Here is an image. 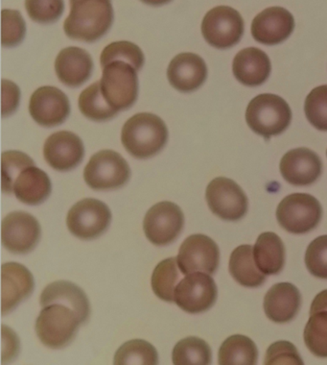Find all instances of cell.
I'll list each match as a JSON object with an SVG mask.
<instances>
[{
  "instance_id": "6da1fadb",
  "label": "cell",
  "mask_w": 327,
  "mask_h": 365,
  "mask_svg": "<svg viewBox=\"0 0 327 365\" xmlns=\"http://www.w3.org/2000/svg\"><path fill=\"white\" fill-rule=\"evenodd\" d=\"M63 24L66 35L72 40L93 43L103 37L113 22L110 0H75Z\"/></svg>"
},
{
  "instance_id": "7a4b0ae2",
  "label": "cell",
  "mask_w": 327,
  "mask_h": 365,
  "mask_svg": "<svg viewBox=\"0 0 327 365\" xmlns=\"http://www.w3.org/2000/svg\"><path fill=\"white\" fill-rule=\"evenodd\" d=\"M167 140V126L154 113H137L129 118L122 128V145L137 159L155 156L162 150Z\"/></svg>"
},
{
  "instance_id": "3957f363",
  "label": "cell",
  "mask_w": 327,
  "mask_h": 365,
  "mask_svg": "<svg viewBox=\"0 0 327 365\" xmlns=\"http://www.w3.org/2000/svg\"><path fill=\"white\" fill-rule=\"evenodd\" d=\"M249 128L265 139L281 135L289 127L292 110L281 96L264 93L249 102L246 110Z\"/></svg>"
},
{
  "instance_id": "277c9868",
  "label": "cell",
  "mask_w": 327,
  "mask_h": 365,
  "mask_svg": "<svg viewBox=\"0 0 327 365\" xmlns=\"http://www.w3.org/2000/svg\"><path fill=\"white\" fill-rule=\"evenodd\" d=\"M80 324L73 309L62 304H51L41 309L36 322V333L46 346L61 349L73 340Z\"/></svg>"
},
{
  "instance_id": "5b68a950",
  "label": "cell",
  "mask_w": 327,
  "mask_h": 365,
  "mask_svg": "<svg viewBox=\"0 0 327 365\" xmlns=\"http://www.w3.org/2000/svg\"><path fill=\"white\" fill-rule=\"evenodd\" d=\"M137 70L126 62L115 61L103 68L100 80L102 93L115 110L129 109L137 101L138 80Z\"/></svg>"
},
{
  "instance_id": "8992f818",
  "label": "cell",
  "mask_w": 327,
  "mask_h": 365,
  "mask_svg": "<svg viewBox=\"0 0 327 365\" xmlns=\"http://www.w3.org/2000/svg\"><path fill=\"white\" fill-rule=\"evenodd\" d=\"M323 217V208L314 196L294 193L279 203L276 218L289 233L301 235L314 230Z\"/></svg>"
},
{
  "instance_id": "52a82bcc",
  "label": "cell",
  "mask_w": 327,
  "mask_h": 365,
  "mask_svg": "<svg viewBox=\"0 0 327 365\" xmlns=\"http://www.w3.org/2000/svg\"><path fill=\"white\" fill-rule=\"evenodd\" d=\"M131 176L128 163L118 152L101 150L90 158L84 179L90 189L110 190L126 185Z\"/></svg>"
},
{
  "instance_id": "ba28073f",
  "label": "cell",
  "mask_w": 327,
  "mask_h": 365,
  "mask_svg": "<svg viewBox=\"0 0 327 365\" xmlns=\"http://www.w3.org/2000/svg\"><path fill=\"white\" fill-rule=\"evenodd\" d=\"M244 26V19L238 11L229 6H217L204 16L202 34L213 48L227 49L239 43Z\"/></svg>"
},
{
  "instance_id": "9c48e42d",
  "label": "cell",
  "mask_w": 327,
  "mask_h": 365,
  "mask_svg": "<svg viewBox=\"0 0 327 365\" xmlns=\"http://www.w3.org/2000/svg\"><path fill=\"white\" fill-rule=\"evenodd\" d=\"M112 212L109 207L97 199L87 198L74 205L66 217V225L73 236L93 240L109 228Z\"/></svg>"
},
{
  "instance_id": "30bf717a",
  "label": "cell",
  "mask_w": 327,
  "mask_h": 365,
  "mask_svg": "<svg viewBox=\"0 0 327 365\" xmlns=\"http://www.w3.org/2000/svg\"><path fill=\"white\" fill-rule=\"evenodd\" d=\"M185 215L181 208L172 202H160L147 212L143 230L147 239L157 246L173 242L184 228Z\"/></svg>"
},
{
  "instance_id": "8fae6325",
  "label": "cell",
  "mask_w": 327,
  "mask_h": 365,
  "mask_svg": "<svg viewBox=\"0 0 327 365\" xmlns=\"http://www.w3.org/2000/svg\"><path fill=\"white\" fill-rule=\"evenodd\" d=\"M217 287L209 274H188L175 289L174 302L188 314H201L217 300Z\"/></svg>"
},
{
  "instance_id": "7c38bea8",
  "label": "cell",
  "mask_w": 327,
  "mask_h": 365,
  "mask_svg": "<svg viewBox=\"0 0 327 365\" xmlns=\"http://www.w3.org/2000/svg\"><path fill=\"white\" fill-rule=\"evenodd\" d=\"M209 209L224 220H240L248 212V198L234 180L217 177L207 187Z\"/></svg>"
},
{
  "instance_id": "4fadbf2b",
  "label": "cell",
  "mask_w": 327,
  "mask_h": 365,
  "mask_svg": "<svg viewBox=\"0 0 327 365\" xmlns=\"http://www.w3.org/2000/svg\"><path fill=\"white\" fill-rule=\"evenodd\" d=\"M180 270L185 275L204 272L212 275L220 262V251L214 240L204 235L188 237L180 248L178 258Z\"/></svg>"
},
{
  "instance_id": "5bb4252c",
  "label": "cell",
  "mask_w": 327,
  "mask_h": 365,
  "mask_svg": "<svg viewBox=\"0 0 327 365\" xmlns=\"http://www.w3.org/2000/svg\"><path fill=\"white\" fill-rule=\"evenodd\" d=\"M41 233L40 223L27 212H11L2 221V243L13 254L31 252L41 239Z\"/></svg>"
},
{
  "instance_id": "9a60e30c",
  "label": "cell",
  "mask_w": 327,
  "mask_h": 365,
  "mask_svg": "<svg viewBox=\"0 0 327 365\" xmlns=\"http://www.w3.org/2000/svg\"><path fill=\"white\" fill-rule=\"evenodd\" d=\"M29 113L36 123L44 127L60 125L71 113L68 96L58 88H38L29 102Z\"/></svg>"
},
{
  "instance_id": "2e32d148",
  "label": "cell",
  "mask_w": 327,
  "mask_h": 365,
  "mask_svg": "<svg viewBox=\"0 0 327 365\" xmlns=\"http://www.w3.org/2000/svg\"><path fill=\"white\" fill-rule=\"evenodd\" d=\"M85 155L84 143L78 135L69 131L54 133L43 146V156L55 170L68 171L81 164Z\"/></svg>"
},
{
  "instance_id": "e0dca14e",
  "label": "cell",
  "mask_w": 327,
  "mask_h": 365,
  "mask_svg": "<svg viewBox=\"0 0 327 365\" xmlns=\"http://www.w3.org/2000/svg\"><path fill=\"white\" fill-rule=\"evenodd\" d=\"M294 29L295 19L289 11L282 7H270L254 19L251 35L260 43L276 46L287 40Z\"/></svg>"
},
{
  "instance_id": "ac0fdd59",
  "label": "cell",
  "mask_w": 327,
  "mask_h": 365,
  "mask_svg": "<svg viewBox=\"0 0 327 365\" xmlns=\"http://www.w3.org/2000/svg\"><path fill=\"white\" fill-rule=\"evenodd\" d=\"M282 177L294 186H309L318 179L323 171L321 158L308 148H296L282 157Z\"/></svg>"
},
{
  "instance_id": "d6986e66",
  "label": "cell",
  "mask_w": 327,
  "mask_h": 365,
  "mask_svg": "<svg viewBox=\"0 0 327 365\" xmlns=\"http://www.w3.org/2000/svg\"><path fill=\"white\" fill-rule=\"evenodd\" d=\"M2 314L13 311L28 298L35 283L32 273L18 262H6L1 268Z\"/></svg>"
},
{
  "instance_id": "ffe728a7",
  "label": "cell",
  "mask_w": 327,
  "mask_h": 365,
  "mask_svg": "<svg viewBox=\"0 0 327 365\" xmlns=\"http://www.w3.org/2000/svg\"><path fill=\"white\" fill-rule=\"evenodd\" d=\"M207 77L206 63L199 55L190 52L178 54L169 63V83L172 87L182 93L198 90L206 81Z\"/></svg>"
},
{
  "instance_id": "44dd1931",
  "label": "cell",
  "mask_w": 327,
  "mask_h": 365,
  "mask_svg": "<svg viewBox=\"0 0 327 365\" xmlns=\"http://www.w3.org/2000/svg\"><path fill=\"white\" fill-rule=\"evenodd\" d=\"M93 70V62L85 49L69 46L58 54L55 71L60 81L76 88L87 82Z\"/></svg>"
},
{
  "instance_id": "7402d4cb",
  "label": "cell",
  "mask_w": 327,
  "mask_h": 365,
  "mask_svg": "<svg viewBox=\"0 0 327 365\" xmlns=\"http://www.w3.org/2000/svg\"><path fill=\"white\" fill-rule=\"evenodd\" d=\"M301 305V295L295 286L281 283L271 287L264 298V311L274 323L290 322L298 314Z\"/></svg>"
},
{
  "instance_id": "603a6c76",
  "label": "cell",
  "mask_w": 327,
  "mask_h": 365,
  "mask_svg": "<svg viewBox=\"0 0 327 365\" xmlns=\"http://www.w3.org/2000/svg\"><path fill=\"white\" fill-rule=\"evenodd\" d=\"M271 70L270 58L256 48H248L238 52L232 63L234 77L242 85L256 87L265 83Z\"/></svg>"
},
{
  "instance_id": "cb8c5ba5",
  "label": "cell",
  "mask_w": 327,
  "mask_h": 365,
  "mask_svg": "<svg viewBox=\"0 0 327 365\" xmlns=\"http://www.w3.org/2000/svg\"><path fill=\"white\" fill-rule=\"evenodd\" d=\"M62 304L73 309L80 323L84 324L90 315V302L85 293L76 284L68 281H57L48 284L41 295V306Z\"/></svg>"
},
{
  "instance_id": "d4e9b609",
  "label": "cell",
  "mask_w": 327,
  "mask_h": 365,
  "mask_svg": "<svg viewBox=\"0 0 327 365\" xmlns=\"http://www.w3.org/2000/svg\"><path fill=\"white\" fill-rule=\"evenodd\" d=\"M51 190L48 175L36 165H30L19 173L13 192L22 203L35 206L46 201Z\"/></svg>"
},
{
  "instance_id": "484cf974",
  "label": "cell",
  "mask_w": 327,
  "mask_h": 365,
  "mask_svg": "<svg viewBox=\"0 0 327 365\" xmlns=\"http://www.w3.org/2000/svg\"><path fill=\"white\" fill-rule=\"evenodd\" d=\"M254 262L265 275H276L284 269L285 247L278 235L263 233L257 239L254 248Z\"/></svg>"
},
{
  "instance_id": "4316f807",
  "label": "cell",
  "mask_w": 327,
  "mask_h": 365,
  "mask_svg": "<svg viewBox=\"0 0 327 365\" xmlns=\"http://www.w3.org/2000/svg\"><path fill=\"white\" fill-rule=\"evenodd\" d=\"M229 272L237 283L246 287L261 286L266 280L265 274L256 267L251 245H241L234 249L229 259Z\"/></svg>"
},
{
  "instance_id": "83f0119b",
  "label": "cell",
  "mask_w": 327,
  "mask_h": 365,
  "mask_svg": "<svg viewBox=\"0 0 327 365\" xmlns=\"http://www.w3.org/2000/svg\"><path fill=\"white\" fill-rule=\"evenodd\" d=\"M259 358V351L253 340L248 336L235 334L221 345L218 364L221 365H254Z\"/></svg>"
},
{
  "instance_id": "f1b7e54d",
  "label": "cell",
  "mask_w": 327,
  "mask_h": 365,
  "mask_svg": "<svg viewBox=\"0 0 327 365\" xmlns=\"http://www.w3.org/2000/svg\"><path fill=\"white\" fill-rule=\"evenodd\" d=\"M79 109L88 120L99 123L115 118L118 113L105 99L100 81L94 83L82 91L79 96Z\"/></svg>"
},
{
  "instance_id": "f546056e",
  "label": "cell",
  "mask_w": 327,
  "mask_h": 365,
  "mask_svg": "<svg viewBox=\"0 0 327 365\" xmlns=\"http://www.w3.org/2000/svg\"><path fill=\"white\" fill-rule=\"evenodd\" d=\"M209 345L199 337H187L180 340L172 353L175 365H207L212 364Z\"/></svg>"
},
{
  "instance_id": "4dcf8cb0",
  "label": "cell",
  "mask_w": 327,
  "mask_h": 365,
  "mask_svg": "<svg viewBox=\"0 0 327 365\" xmlns=\"http://www.w3.org/2000/svg\"><path fill=\"white\" fill-rule=\"evenodd\" d=\"M178 259L169 258L160 262L152 275L155 294L165 302H174V292L180 278Z\"/></svg>"
},
{
  "instance_id": "1f68e13d",
  "label": "cell",
  "mask_w": 327,
  "mask_h": 365,
  "mask_svg": "<svg viewBox=\"0 0 327 365\" xmlns=\"http://www.w3.org/2000/svg\"><path fill=\"white\" fill-rule=\"evenodd\" d=\"M159 355L156 348L146 340L133 339L122 345L115 353L113 364L118 365H156Z\"/></svg>"
},
{
  "instance_id": "d6a6232c",
  "label": "cell",
  "mask_w": 327,
  "mask_h": 365,
  "mask_svg": "<svg viewBox=\"0 0 327 365\" xmlns=\"http://www.w3.org/2000/svg\"><path fill=\"white\" fill-rule=\"evenodd\" d=\"M304 342L315 356L327 358V311L310 314L304 330Z\"/></svg>"
},
{
  "instance_id": "836d02e7",
  "label": "cell",
  "mask_w": 327,
  "mask_h": 365,
  "mask_svg": "<svg viewBox=\"0 0 327 365\" xmlns=\"http://www.w3.org/2000/svg\"><path fill=\"white\" fill-rule=\"evenodd\" d=\"M115 61L128 63L140 71L144 65V54L137 44L131 41H115L107 46L100 57L102 68Z\"/></svg>"
},
{
  "instance_id": "e575fe53",
  "label": "cell",
  "mask_w": 327,
  "mask_h": 365,
  "mask_svg": "<svg viewBox=\"0 0 327 365\" xmlns=\"http://www.w3.org/2000/svg\"><path fill=\"white\" fill-rule=\"evenodd\" d=\"M2 190L12 193L14 185L19 173L30 165H35L33 159L21 151H7L2 154Z\"/></svg>"
},
{
  "instance_id": "d590c367",
  "label": "cell",
  "mask_w": 327,
  "mask_h": 365,
  "mask_svg": "<svg viewBox=\"0 0 327 365\" xmlns=\"http://www.w3.org/2000/svg\"><path fill=\"white\" fill-rule=\"evenodd\" d=\"M304 112L316 129L327 131V85L313 88L307 96Z\"/></svg>"
},
{
  "instance_id": "8d00e7d4",
  "label": "cell",
  "mask_w": 327,
  "mask_h": 365,
  "mask_svg": "<svg viewBox=\"0 0 327 365\" xmlns=\"http://www.w3.org/2000/svg\"><path fill=\"white\" fill-rule=\"evenodd\" d=\"M25 8L32 21L38 24H53L65 10L63 0H25Z\"/></svg>"
},
{
  "instance_id": "74e56055",
  "label": "cell",
  "mask_w": 327,
  "mask_h": 365,
  "mask_svg": "<svg viewBox=\"0 0 327 365\" xmlns=\"http://www.w3.org/2000/svg\"><path fill=\"white\" fill-rule=\"evenodd\" d=\"M26 33V26L21 14L16 10L2 11V44L13 48L21 43Z\"/></svg>"
},
{
  "instance_id": "f35d334b",
  "label": "cell",
  "mask_w": 327,
  "mask_h": 365,
  "mask_svg": "<svg viewBox=\"0 0 327 365\" xmlns=\"http://www.w3.org/2000/svg\"><path fill=\"white\" fill-rule=\"evenodd\" d=\"M307 269L315 277L327 279V236L313 240L306 254Z\"/></svg>"
},
{
  "instance_id": "ab89813d",
  "label": "cell",
  "mask_w": 327,
  "mask_h": 365,
  "mask_svg": "<svg viewBox=\"0 0 327 365\" xmlns=\"http://www.w3.org/2000/svg\"><path fill=\"white\" fill-rule=\"evenodd\" d=\"M264 364L303 365V361L294 344L288 341H278L268 348Z\"/></svg>"
},
{
  "instance_id": "60d3db41",
  "label": "cell",
  "mask_w": 327,
  "mask_h": 365,
  "mask_svg": "<svg viewBox=\"0 0 327 365\" xmlns=\"http://www.w3.org/2000/svg\"><path fill=\"white\" fill-rule=\"evenodd\" d=\"M21 91L18 86L12 81H2V115L4 117L10 115L15 112L19 104Z\"/></svg>"
},
{
  "instance_id": "b9f144b4",
  "label": "cell",
  "mask_w": 327,
  "mask_h": 365,
  "mask_svg": "<svg viewBox=\"0 0 327 365\" xmlns=\"http://www.w3.org/2000/svg\"><path fill=\"white\" fill-rule=\"evenodd\" d=\"M321 311H327V289L316 296L310 309V314Z\"/></svg>"
},
{
  "instance_id": "7bdbcfd3",
  "label": "cell",
  "mask_w": 327,
  "mask_h": 365,
  "mask_svg": "<svg viewBox=\"0 0 327 365\" xmlns=\"http://www.w3.org/2000/svg\"><path fill=\"white\" fill-rule=\"evenodd\" d=\"M140 1L147 5H151V6H162V5L170 2L171 0H140Z\"/></svg>"
}]
</instances>
